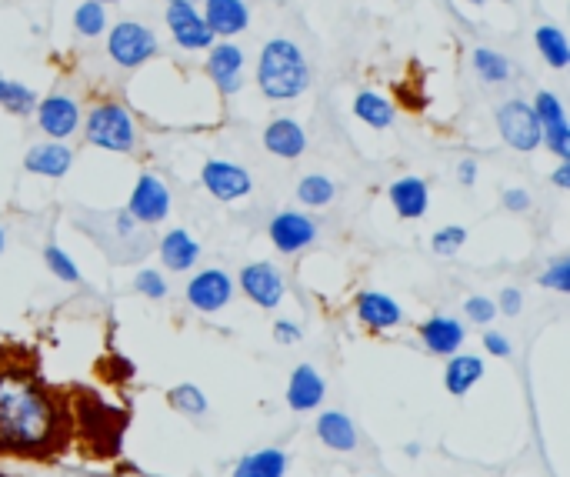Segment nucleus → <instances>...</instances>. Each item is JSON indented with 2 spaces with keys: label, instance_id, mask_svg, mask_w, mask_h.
Masks as SVG:
<instances>
[{
  "label": "nucleus",
  "instance_id": "obj_38",
  "mask_svg": "<svg viewBox=\"0 0 570 477\" xmlns=\"http://www.w3.org/2000/svg\"><path fill=\"white\" fill-rule=\"evenodd\" d=\"M134 287H137L140 294L154 297V301H157V297H164V294H167V281H164V274H160V271H147V267H144V271H140V274L134 277Z\"/></svg>",
  "mask_w": 570,
  "mask_h": 477
},
{
  "label": "nucleus",
  "instance_id": "obj_28",
  "mask_svg": "<svg viewBox=\"0 0 570 477\" xmlns=\"http://www.w3.org/2000/svg\"><path fill=\"white\" fill-rule=\"evenodd\" d=\"M334 194H337V187L330 184V177H324V174H307L304 181L297 184V201L307 207H324L334 201Z\"/></svg>",
  "mask_w": 570,
  "mask_h": 477
},
{
  "label": "nucleus",
  "instance_id": "obj_8",
  "mask_svg": "<svg viewBox=\"0 0 570 477\" xmlns=\"http://www.w3.org/2000/svg\"><path fill=\"white\" fill-rule=\"evenodd\" d=\"M200 181H204L207 191L224 204L240 201V197H247L250 187H254V181H250V174L244 167H237L230 161H207L204 171H200Z\"/></svg>",
  "mask_w": 570,
  "mask_h": 477
},
{
  "label": "nucleus",
  "instance_id": "obj_47",
  "mask_svg": "<svg viewBox=\"0 0 570 477\" xmlns=\"http://www.w3.org/2000/svg\"><path fill=\"white\" fill-rule=\"evenodd\" d=\"M467 4H484V0H467Z\"/></svg>",
  "mask_w": 570,
  "mask_h": 477
},
{
  "label": "nucleus",
  "instance_id": "obj_15",
  "mask_svg": "<svg viewBox=\"0 0 570 477\" xmlns=\"http://www.w3.org/2000/svg\"><path fill=\"white\" fill-rule=\"evenodd\" d=\"M264 147L270 154L284 157V161H294V157L307 151V134L304 127L290 121V117H277V121H270L264 127Z\"/></svg>",
  "mask_w": 570,
  "mask_h": 477
},
{
  "label": "nucleus",
  "instance_id": "obj_39",
  "mask_svg": "<svg viewBox=\"0 0 570 477\" xmlns=\"http://www.w3.org/2000/svg\"><path fill=\"white\" fill-rule=\"evenodd\" d=\"M520 307H524V297H520L517 287H507V291H500V311L507 317H517Z\"/></svg>",
  "mask_w": 570,
  "mask_h": 477
},
{
  "label": "nucleus",
  "instance_id": "obj_22",
  "mask_svg": "<svg viewBox=\"0 0 570 477\" xmlns=\"http://www.w3.org/2000/svg\"><path fill=\"white\" fill-rule=\"evenodd\" d=\"M317 437L330 447V451H354V447H357L354 421H350L347 414H340V411L320 414V421H317Z\"/></svg>",
  "mask_w": 570,
  "mask_h": 477
},
{
  "label": "nucleus",
  "instance_id": "obj_26",
  "mask_svg": "<svg viewBox=\"0 0 570 477\" xmlns=\"http://www.w3.org/2000/svg\"><path fill=\"white\" fill-rule=\"evenodd\" d=\"M534 44H537L540 57H544L550 67H557V71H564V67L570 64V44H567V37L560 27H550V24L537 27Z\"/></svg>",
  "mask_w": 570,
  "mask_h": 477
},
{
  "label": "nucleus",
  "instance_id": "obj_34",
  "mask_svg": "<svg viewBox=\"0 0 570 477\" xmlns=\"http://www.w3.org/2000/svg\"><path fill=\"white\" fill-rule=\"evenodd\" d=\"M44 261H47V267H50V274L60 277V281H67V284H77V281H80L77 264L70 261V257L60 251V247H47V251H44Z\"/></svg>",
  "mask_w": 570,
  "mask_h": 477
},
{
  "label": "nucleus",
  "instance_id": "obj_48",
  "mask_svg": "<svg viewBox=\"0 0 570 477\" xmlns=\"http://www.w3.org/2000/svg\"><path fill=\"white\" fill-rule=\"evenodd\" d=\"M97 4H114V0H97Z\"/></svg>",
  "mask_w": 570,
  "mask_h": 477
},
{
  "label": "nucleus",
  "instance_id": "obj_25",
  "mask_svg": "<svg viewBox=\"0 0 570 477\" xmlns=\"http://www.w3.org/2000/svg\"><path fill=\"white\" fill-rule=\"evenodd\" d=\"M354 114L364 124L374 127V131H384V127L394 124V104H390L387 97L374 94V91H360L354 97Z\"/></svg>",
  "mask_w": 570,
  "mask_h": 477
},
{
  "label": "nucleus",
  "instance_id": "obj_31",
  "mask_svg": "<svg viewBox=\"0 0 570 477\" xmlns=\"http://www.w3.org/2000/svg\"><path fill=\"white\" fill-rule=\"evenodd\" d=\"M540 141H544L550 151L560 157V161H570V124L567 121L540 127Z\"/></svg>",
  "mask_w": 570,
  "mask_h": 477
},
{
  "label": "nucleus",
  "instance_id": "obj_49",
  "mask_svg": "<svg viewBox=\"0 0 570 477\" xmlns=\"http://www.w3.org/2000/svg\"><path fill=\"white\" fill-rule=\"evenodd\" d=\"M0 477H10V474H0Z\"/></svg>",
  "mask_w": 570,
  "mask_h": 477
},
{
  "label": "nucleus",
  "instance_id": "obj_18",
  "mask_svg": "<svg viewBox=\"0 0 570 477\" xmlns=\"http://www.w3.org/2000/svg\"><path fill=\"white\" fill-rule=\"evenodd\" d=\"M464 337V324L454 321V317H430V321L420 324V341L430 354H457Z\"/></svg>",
  "mask_w": 570,
  "mask_h": 477
},
{
  "label": "nucleus",
  "instance_id": "obj_12",
  "mask_svg": "<svg viewBox=\"0 0 570 477\" xmlns=\"http://www.w3.org/2000/svg\"><path fill=\"white\" fill-rule=\"evenodd\" d=\"M230 294H234V281L224 274V271H200L197 277H190L187 284V301L190 307H197V311H220Z\"/></svg>",
  "mask_w": 570,
  "mask_h": 477
},
{
  "label": "nucleus",
  "instance_id": "obj_41",
  "mask_svg": "<svg viewBox=\"0 0 570 477\" xmlns=\"http://www.w3.org/2000/svg\"><path fill=\"white\" fill-rule=\"evenodd\" d=\"M484 347L494 357H510V341H507L504 334H497V331H487L484 334Z\"/></svg>",
  "mask_w": 570,
  "mask_h": 477
},
{
  "label": "nucleus",
  "instance_id": "obj_33",
  "mask_svg": "<svg viewBox=\"0 0 570 477\" xmlns=\"http://www.w3.org/2000/svg\"><path fill=\"white\" fill-rule=\"evenodd\" d=\"M167 401L174 404L177 411H184V414H204V411H207L204 394H200L194 384H180V387H174Z\"/></svg>",
  "mask_w": 570,
  "mask_h": 477
},
{
  "label": "nucleus",
  "instance_id": "obj_37",
  "mask_svg": "<svg viewBox=\"0 0 570 477\" xmlns=\"http://www.w3.org/2000/svg\"><path fill=\"white\" fill-rule=\"evenodd\" d=\"M464 314H467L474 324H490V321H494V314H497V304L490 301V297H480V294H474V297H467Z\"/></svg>",
  "mask_w": 570,
  "mask_h": 477
},
{
  "label": "nucleus",
  "instance_id": "obj_46",
  "mask_svg": "<svg viewBox=\"0 0 570 477\" xmlns=\"http://www.w3.org/2000/svg\"><path fill=\"white\" fill-rule=\"evenodd\" d=\"M4 87H7V77H0V97H4Z\"/></svg>",
  "mask_w": 570,
  "mask_h": 477
},
{
  "label": "nucleus",
  "instance_id": "obj_7",
  "mask_svg": "<svg viewBox=\"0 0 570 477\" xmlns=\"http://www.w3.org/2000/svg\"><path fill=\"white\" fill-rule=\"evenodd\" d=\"M167 211H170V191L164 187V181L157 174H140L134 194H130L127 214L137 224H160Z\"/></svg>",
  "mask_w": 570,
  "mask_h": 477
},
{
  "label": "nucleus",
  "instance_id": "obj_42",
  "mask_svg": "<svg viewBox=\"0 0 570 477\" xmlns=\"http://www.w3.org/2000/svg\"><path fill=\"white\" fill-rule=\"evenodd\" d=\"M457 181L464 184V187H474V181H477V164H474V161H460V164H457Z\"/></svg>",
  "mask_w": 570,
  "mask_h": 477
},
{
  "label": "nucleus",
  "instance_id": "obj_40",
  "mask_svg": "<svg viewBox=\"0 0 570 477\" xmlns=\"http://www.w3.org/2000/svg\"><path fill=\"white\" fill-rule=\"evenodd\" d=\"M504 207L510 214H524L530 207V194L527 191H517V187H510V191H504Z\"/></svg>",
  "mask_w": 570,
  "mask_h": 477
},
{
  "label": "nucleus",
  "instance_id": "obj_30",
  "mask_svg": "<svg viewBox=\"0 0 570 477\" xmlns=\"http://www.w3.org/2000/svg\"><path fill=\"white\" fill-rule=\"evenodd\" d=\"M0 107L10 114H17V117H24V114H34L37 111V97L30 87L24 84H17V81H7L4 87V97H0Z\"/></svg>",
  "mask_w": 570,
  "mask_h": 477
},
{
  "label": "nucleus",
  "instance_id": "obj_2",
  "mask_svg": "<svg viewBox=\"0 0 570 477\" xmlns=\"http://www.w3.org/2000/svg\"><path fill=\"white\" fill-rule=\"evenodd\" d=\"M257 87L270 101H294L310 87V67L304 51L287 41V37H274L264 44L257 61Z\"/></svg>",
  "mask_w": 570,
  "mask_h": 477
},
{
  "label": "nucleus",
  "instance_id": "obj_13",
  "mask_svg": "<svg viewBox=\"0 0 570 477\" xmlns=\"http://www.w3.org/2000/svg\"><path fill=\"white\" fill-rule=\"evenodd\" d=\"M210 57H207V74L224 94H234L244 87L240 81V67H244V51L237 44H210L207 47Z\"/></svg>",
  "mask_w": 570,
  "mask_h": 477
},
{
  "label": "nucleus",
  "instance_id": "obj_9",
  "mask_svg": "<svg viewBox=\"0 0 570 477\" xmlns=\"http://www.w3.org/2000/svg\"><path fill=\"white\" fill-rule=\"evenodd\" d=\"M270 241L280 254H297L317 237V224L310 221L307 214H297V211H280L274 221L267 227Z\"/></svg>",
  "mask_w": 570,
  "mask_h": 477
},
{
  "label": "nucleus",
  "instance_id": "obj_10",
  "mask_svg": "<svg viewBox=\"0 0 570 477\" xmlns=\"http://www.w3.org/2000/svg\"><path fill=\"white\" fill-rule=\"evenodd\" d=\"M240 287H244V294L250 301L257 307H267V311L284 301V277H280L277 267L267 261L247 264L244 271H240Z\"/></svg>",
  "mask_w": 570,
  "mask_h": 477
},
{
  "label": "nucleus",
  "instance_id": "obj_5",
  "mask_svg": "<svg viewBox=\"0 0 570 477\" xmlns=\"http://www.w3.org/2000/svg\"><path fill=\"white\" fill-rule=\"evenodd\" d=\"M497 131L504 137V144L520 154L540 147V121L534 107L524 101H504L497 107Z\"/></svg>",
  "mask_w": 570,
  "mask_h": 477
},
{
  "label": "nucleus",
  "instance_id": "obj_44",
  "mask_svg": "<svg viewBox=\"0 0 570 477\" xmlns=\"http://www.w3.org/2000/svg\"><path fill=\"white\" fill-rule=\"evenodd\" d=\"M554 184L560 187V191H567V187H570V161H564L554 171Z\"/></svg>",
  "mask_w": 570,
  "mask_h": 477
},
{
  "label": "nucleus",
  "instance_id": "obj_35",
  "mask_svg": "<svg viewBox=\"0 0 570 477\" xmlns=\"http://www.w3.org/2000/svg\"><path fill=\"white\" fill-rule=\"evenodd\" d=\"M464 241H467V231L454 224V227H440V231L430 237V247H434V254L447 257V254H457L460 247H464Z\"/></svg>",
  "mask_w": 570,
  "mask_h": 477
},
{
  "label": "nucleus",
  "instance_id": "obj_24",
  "mask_svg": "<svg viewBox=\"0 0 570 477\" xmlns=\"http://www.w3.org/2000/svg\"><path fill=\"white\" fill-rule=\"evenodd\" d=\"M284 471H287V454L277 451V447H264L257 454H247L237 464L234 477H284Z\"/></svg>",
  "mask_w": 570,
  "mask_h": 477
},
{
  "label": "nucleus",
  "instance_id": "obj_21",
  "mask_svg": "<svg viewBox=\"0 0 570 477\" xmlns=\"http://www.w3.org/2000/svg\"><path fill=\"white\" fill-rule=\"evenodd\" d=\"M197 257H200V244L184 227L164 234V241H160V261H164V267H170V271H190V267L197 264Z\"/></svg>",
  "mask_w": 570,
  "mask_h": 477
},
{
  "label": "nucleus",
  "instance_id": "obj_29",
  "mask_svg": "<svg viewBox=\"0 0 570 477\" xmlns=\"http://www.w3.org/2000/svg\"><path fill=\"white\" fill-rule=\"evenodd\" d=\"M74 27L80 37H97L104 34L107 27V14H104V4H97V0H84V4L74 11Z\"/></svg>",
  "mask_w": 570,
  "mask_h": 477
},
{
  "label": "nucleus",
  "instance_id": "obj_1",
  "mask_svg": "<svg viewBox=\"0 0 570 477\" xmlns=\"http://www.w3.org/2000/svg\"><path fill=\"white\" fill-rule=\"evenodd\" d=\"M74 417L67 394L40 377L20 347H0V457L54 461L70 447Z\"/></svg>",
  "mask_w": 570,
  "mask_h": 477
},
{
  "label": "nucleus",
  "instance_id": "obj_27",
  "mask_svg": "<svg viewBox=\"0 0 570 477\" xmlns=\"http://www.w3.org/2000/svg\"><path fill=\"white\" fill-rule=\"evenodd\" d=\"M470 61H474V71L484 84H504L510 77V61L504 54L490 51V47H477Z\"/></svg>",
  "mask_w": 570,
  "mask_h": 477
},
{
  "label": "nucleus",
  "instance_id": "obj_45",
  "mask_svg": "<svg viewBox=\"0 0 570 477\" xmlns=\"http://www.w3.org/2000/svg\"><path fill=\"white\" fill-rule=\"evenodd\" d=\"M4 244H7V237H4V227H0V254H4Z\"/></svg>",
  "mask_w": 570,
  "mask_h": 477
},
{
  "label": "nucleus",
  "instance_id": "obj_20",
  "mask_svg": "<svg viewBox=\"0 0 570 477\" xmlns=\"http://www.w3.org/2000/svg\"><path fill=\"white\" fill-rule=\"evenodd\" d=\"M390 204L394 211L410 221V217H424L427 214V204H430V194H427V184L420 177H400V181L390 184Z\"/></svg>",
  "mask_w": 570,
  "mask_h": 477
},
{
  "label": "nucleus",
  "instance_id": "obj_3",
  "mask_svg": "<svg viewBox=\"0 0 570 477\" xmlns=\"http://www.w3.org/2000/svg\"><path fill=\"white\" fill-rule=\"evenodd\" d=\"M87 141L94 147H104V151H114V154H127L134 151L137 144V131H134V121L130 114L124 111L120 104H100L90 111L87 124Z\"/></svg>",
  "mask_w": 570,
  "mask_h": 477
},
{
  "label": "nucleus",
  "instance_id": "obj_16",
  "mask_svg": "<svg viewBox=\"0 0 570 477\" xmlns=\"http://www.w3.org/2000/svg\"><path fill=\"white\" fill-rule=\"evenodd\" d=\"M74 164V154L64 141H47V144H37L30 147L27 157H24V167L30 174H44V177H64Z\"/></svg>",
  "mask_w": 570,
  "mask_h": 477
},
{
  "label": "nucleus",
  "instance_id": "obj_23",
  "mask_svg": "<svg viewBox=\"0 0 570 477\" xmlns=\"http://www.w3.org/2000/svg\"><path fill=\"white\" fill-rule=\"evenodd\" d=\"M480 377H484V361L474 354H454L450 357V364H447V371H444V384H447V391L454 394V397H464L470 387H474Z\"/></svg>",
  "mask_w": 570,
  "mask_h": 477
},
{
  "label": "nucleus",
  "instance_id": "obj_6",
  "mask_svg": "<svg viewBox=\"0 0 570 477\" xmlns=\"http://www.w3.org/2000/svg\"><path fill=\"white\" fill-rule=\"evenodd\" d=\"M167 27L184 51H207L214 44V31L204 24L190 0H167Z\"/></svg>",
  "mask_w": 570,
  "mask_h": 477
},
{
  "label": "nucleus",
  "instance_id": "obj_17",
  "mask_svg": "<svg viewBox=\"0 0 570 477\" xmlns=\"http://www.w3.org/2000/svg\"><path fill=\"white\" fill-rule=\"evenodd\" d=\"M320 401H324V381H320V374L310 364L294 367V374H290V384H287L290 411H314Z\"/></svg>",
  "mask_w": 570,
  "mask_h": 477
},
{
  "label": "nucleus",
  "instance_id": "obj_43",
  "mask_svg": "<svg viewBox=\"0 0 570 477\" xmlns=\"http://www.w3.org/2000/svg\"><path fill=\"white\" fill-rule=\"evenodd\" d=\"M274 334H277V341H284V344H294L297 337H300V331H297V327H294V324H287V321H277Z\"/></svg>",
  "mask_w": 570,
  "mask_h": 477
},
{
  "label": "nucleus",
  "instance_id": "obj_4",
  "mask_svg": "<svg viewBox=\"0 0 570 477\" xmlns=\"http://www.w3.org/2000/svg\"><path fill=\"white\" fill-rule=\"evenodd\" d=\"M107 54L117 67H140L157 54V34L137 21H120L107 34Z\"/></svg>",
  "mask_w": 570,
  "mask_h": 477
},
{
  "label": "nucleus",
  "instance_id": "obj_32",
  "mask_svg": "<svg viewBox=\"0 0 570 477\" xmlns=\"http://www.w3.org/2000/svg\"><path fill=\"white\" fill-rule=\"evenodd\" d=\"M530 107H534L540 127L557 124V121H567V117H564V104H560V97L550 94V91H537L534 104H530Z\"/></svg>",
  "mask_w": 570,
  "mask_h": 477
},
{
  "label": "nucleus",
  "instance_id": "obj_36",
  "mask_svg": "<svg viewBox=\"0 0 570 477\" xmlns=\"http://www.w3.org/2000/svg\"><path fill=\"white\" fill-rule=\"evenodd\" d=\"M540 287H554V291L567 294L570 291V257H557L544 274L537 277Z\"/></svg>",
  "mask_w": 570,
  "mask_h": 477
},
{
  "label": "nucleus",
  "instance_id": "obj_11",
  "mask_svg": "<svg viewBox=\"0 0 570 477\" xmlns=\"http://www.w3.org/2000/svg\"><path fill=\"white\" fill-rule=\"evenodd\" d=\"M37 121L44 127V134H50L54 141H67L80 124V107L74 97L50 94L37 104Z\"/></svg>",
  "mask_w": 570,
  "mask_h": 477
},
{
  "label": "nucleus",
  "instance_id": "obj_14",
  "mask_svg": "<svg viewBox=\"0 0 570 477\" xmlns=\"http://www.w3.org/2000/svg\"><path fill=\"white\" fill-rule=\"evenodd\" d=\"M204 24L214 31V37H234L247 31L250 11L244 0H204Z\"/></svg>",
  "mask_w": 570,
  "mask_h": 477
},
{
  "label": "nucleus",
  "instance_id": "obj_19",
  "mask_svg": "<svg viewBox=\"0 0 570 477\" xmlns=\"http://www.w3.org/2000/svg\"><path fill=\"white\" fill-rule=\"evenodd\" d=\"M357 317L370 327V331H390V327L400 324L404 314H400L397 301H390L387 294L364 291V294H357Z\"/></svg>",
  "mask_w": 570,
  "mask_h": 477
}]
</instances>
